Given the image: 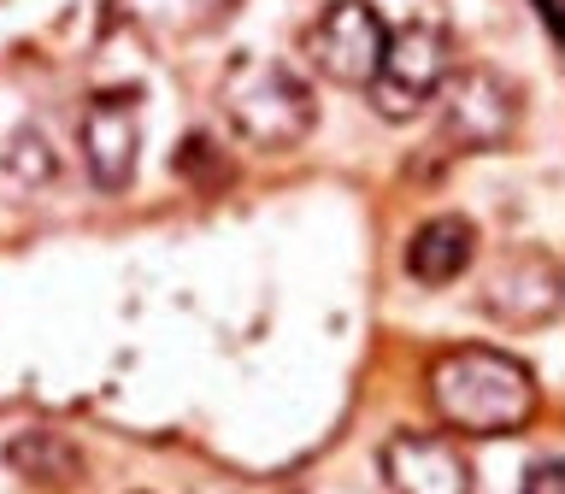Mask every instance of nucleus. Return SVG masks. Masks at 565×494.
Listing matches in <instances>:
<instances>
[{"instance_id": "obj_6", "label": "nucleus", "mask_w": 565, "mask_h": 494, "mask_svg": "<svg viewBox=\"0 0 565 494\" xmlns=\"http://www.w3.org/2000/svg\"><path fill=\"white\" fill-rule=\"evenodd\" d=\"M383 42H388V24L371 0H330L307 30V60L318 65V77L342 88H365L383 60Z\"/></svg>"}, {"instance_id": "obj_4", "label": "nucleus", "mask_w": 565, "mask_h": 494, "mask_svg": "<svg viewBox=\"0 0 565 494\" xmlns=\"http://www.w3.org/2000/svg\"><path fill=\"white\" fill-rule=\"evenodd\" d=\"M436 100H441V130H448V141L466 148V153L507 148L512 130H519V118H524L519 88H512L501 71H489V65L454 71Z\"/></svg>"}, {"instance_id": "obj_3", "label": "nucleus", "mask_w": 565, "mask_h": 494, "mask_svg": "<svg viewBox=\"0 0 565 494\" xmlns=\"http://www.w3.org/2000/svg\"><path fill=\"white\" fill-rule=\"evenodd\" d=\"M448 77H454L448 30L430 24V18H413V24L388 30L383 60H377V71H371L365 95H371V106H377L388 124H406V118H418L424 106L441 95Z\"/></svg>"}, {"instance_id": "obj_1", "label": "nucleus", "mask_w": 565, "mask_h": 494, "mask_svg": "<svg viewBox=\"0 0 565 494\" xmlns=\"http://www.w3.org/2000/svg\"><path fill=\"white\" fill-rule=\"evenodd\" d=\"M430 406L459 436H512L536 418L542 388L524 359L501 347H448L430 359Z\"/></svg>"}, {"instance_id": "obj_14", "label": "nucleus", "mask_w": 565, "mask_h": 494, "mask_svg": "<svg viewBox=\"0 0 565 494\" xmlns=\"http://www.w3.org/2000/svg\"><path fill=\"white\" fill-rule=\"evenodd\" d=\"M530 7H536L542 30H547V35H554V42H559V0H530Z\"/></svg>"}, {"instance_id": "obj_12", "label": "nucleus", "mask_w": 565, "mask_h": 494, "mask_svg": "<svg viewBox=\"0 0 565 494\" xmlns=\"http://www.w3.org/2000/svg\"><path fill=\"white\" fill-rule=\"evenodd\" d=\"M177 176H183V183H206V176H212V183H224V176H230V159L212 148V136L194 130L183 148H177Z\"/></svg>"}, {"instance_id": "obj_9", "label": "nucleus", "mask_w": 565, "mask_h": 494, "mask_svg": "<svg viewBox=\"0 0 565 494\" xmlns=\"http://www.w3.org/2000/svg\"><path fill=\"white\" fill-rule=\"evenodd\" d=\"M471 259H477V229L466 218H454V212L418 224L413 241H406V271H413V282H424V289H448L454 277L471 271Z\"/></svg>"}, {"instance_id": "obj_11", "label": "nucleus", "mask_w": 565, "mask_h": 494, "mask_svg": "<svg viewBox=\"0 0 565 494\" xmlns=\"http://www.w3.org/2000/svg\"><path fill=\"white\" fill-rule=\"evenodd\" d=\"M0 165H7V176H12V183H24V189L60 183V153H53V141L42 130H18L7 141V153H0Z\"/></svg>"}, {"instance_id": "obj_7", "label": "nucleus", "mask_w": 565, "mask_h": 494, "mask_svg": "<svg viewBox=\"0 0 565 494\" xmlns=\"http://www.w3.org/2000/svg\"><path fill=\"white\" fill-rule=\"evenodd\" d=\"M77 141H83L88 183L106 189V194L130 189L136 153H141V88H100V95L83 106Z\"/></svg>"}, {"instance_id": "obj_13", "label": "nucleus", "mask_w": 565, "mask_h": 494, "mask_svg": "<svg viewBox=\"0 0 565 494\" xmlns=\"http://www.w3.org/2000/svg\"><path fill=\"white\" fill-rule=\"evenodd\" d=\"M519 494H565V465L559 459H536V465L524 471Z\"/></svg>"}, {"instance_id": "obj_2", "label": "nucleus", "mask_w": 565, "mask_h": 494, "mask_svg": "<svg viewBox=\"0 0 565 494\" xmlns=\"http://www.w3.org/2000/svg\"><path fill=\"white\" fill-rule=\"evenodd\" d=\"M218 106H224L230 130H236L247 148H259V153L300 148V141L312 136V124H318L312 88L300 83L289 65H277V60H242L224 77Z\"/></svg>"}, {"instance_id": "obj_8", "label": "nucleus", "mask_w": 565, "mask_h": 494, "mask_svg": "<svg viewBox=\"0 0 565 494\" xmlns=\"http://www.w3.org/2000/svg\"><path fill=\"white\" fill-rule=\"evenodd\" d=\"M383 476L395 494H471V465L454 441L430 430H401L383 441Z\"/></svg>"}, {"instance_id": "obj_5", "label": "nucleus", "mask_w": 565, "mask_h": 494, "mask_svg": "<svg viewBox=\"0 0 565 494\" xmlns=\"http://www.w3.org/2000/svg\"><path fill=\"white\" fill-rule=\"evenodd\" d=\"M477 300H483L489 318H501L512 330L554 324L559 307H565L559 259L542 254V247H507V254L483 271V282H477Z\"/></svg>"}, {"instance_id": "obj_10", "label": "nucleus", "mask_w": 565, "mask_h": 494, "mask_svg": "<svg viewBox=\"0 0 565 494\" xmlns=\"http://www.w3.org/2000/svg\"><path fill=\"white\" fill-rule=\"evenodd\" d=\"M7 465L24 476V483H35V488L65 494L83 476V453L71 448L65 436H53V430H24V436L7 441Z\"/></svg>"}]
</instances>
